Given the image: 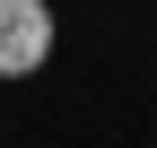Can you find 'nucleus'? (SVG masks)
I'll return each mask as SVG.
<instances>
[{
  "label": "nucleus",
  "mask_w": 157,
  "mask_h": 148,
  "mask_svg": "<svg viewBox=\"0 0 157 148\" xmlns=\"http://www.w3.org/2000/svg\"><path fill=\"white\" fill-rule=\"evenodd\" d=\"M61 26H52V0H0V79H35L52 61Z\"/></svg>",
  "instance_id": "f257e3e1"
}]
</instances>
